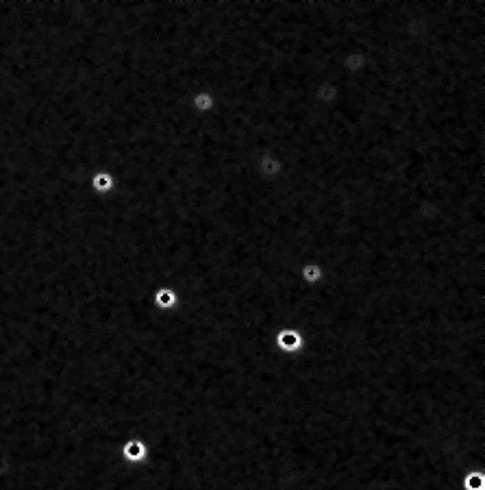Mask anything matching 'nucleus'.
Wrapping results in <instances>:
<instances>
[{
    "mask_svg": "<svg viewBox=\"0 0 485 490\" xmlns=\"http://www.w3.org/2000/svg\"><path fill=\"white\" fill-rule=\"evenodd\" d=\"M460 486H462V490H485V471L473 469V471L464 473Z\"/></svg>",
    "mask_w": 485,
    "mask_h": 490,
    "instance_id": "obj_8",
    "label": "nucleus"
},
{
    "mask_svg": "<svg viewBox=\"0 0 485 490\" xmlns=\"http://www.w3.org/2000/svg\"><path fill=\"white\" fill-rule=\"evenodd\" d=\"M120 460L122 465H127L131 469L146 467L150 462V445L144 438H137V436L127 438L120 445Z\"/></svg>",
    "mask_w": 485,
    "mask_h": 490,
    "instance_id": "obj_2",
    "label": "nucleus"
},
{
    "mask_svg": "<svg viewBox=\"0 0 485 490\" xmlns=\"http://www.w3.org/2000/svg\"><path fill=\"white\" fill-rule=\"evenodd\" d=\"M298 279L307 288H318L327 279V268L320 262H302L298 266Z\"/></svg>",
    "mask_w": 485,
    "mask_h": 490,
    "instance_id": "obj_5",
    "label": "nucleus"
},
{
    "mask_svg": "<svg viewBox=\"0 0 485 490\" xmlns=\"http://www.w3.org/2000/svg\"><path fill=\"white\" fill-rule=\"evenodd\" d=\"M189 107H192V112L198 114V116L211 114L214 109H216L214 92H209V90H196V92L192 94V99H189Z\"/></svg>",
    "mask_w": 485,
    "mask_h": 490,
    "instance_id": "obj_7",
    "label": "nucleus"
},
{
    "mask_svg": "<svg viewBox=\"0 0 485 490\" xmlns=\"http://www.w3.org/2000/svg\"><path fill=\"white\" fill-rule=\"evenodd\" d=\"M255 170L263 181H274L285 172V161L276 151H263L255 161Z\"/></svg>",
    "mask_w": 485,
    "mask_h": 490,
    "instance_id": "obj_3",
    "label": "nucleus"
},
{
    "mask_svg": "<svg viewBox=\"0 0 485 490\" xmlns=\"http://www.w3.org/2000/svg\"><path fill=\"white\" fill-rule=\"evenodd\" d=\"M118 187V176L112 170L99 168L90 174V190L96 196H112Z\"/></svg>",
    "mask_w": 485,
    "mask_h": 490,
    "instance_id": "obj_4",
    "label": "nucleus"
},
{
    "mask_svg": "<svg viewBox=\"0 0 485 490\" xmlns=\"http://www.w3.org/2000/svg\"><path fill=\"white\" fill-rule=\"evenodd\" d=\"M272 345L281 356H300L307 349L309 338L294 325H281L272 336Z\"/></svg>",
    "mask_w": 485,
    "mask_h": 490,
    "instance_id": "obj_1",
    "label": "nucleus"
},
{
    "mask_svg": "<svg viewBox=\"0 0 485 490\" xmlns=\"http://www.w3.org/2000/svg\"><path fill=\"white\" fill-rule=\"evenodd\" d=\"M178 301H181V298H178V292L172 288V285H168V283L159 285V288L152 292V305H155L159 312H172V309H176Z\"/></svg>",
    "mask_w": 485,
    "mask_h": 490,
    "instance_id": "obj_6",
    "label": "nucleus"
}]
</instances>
